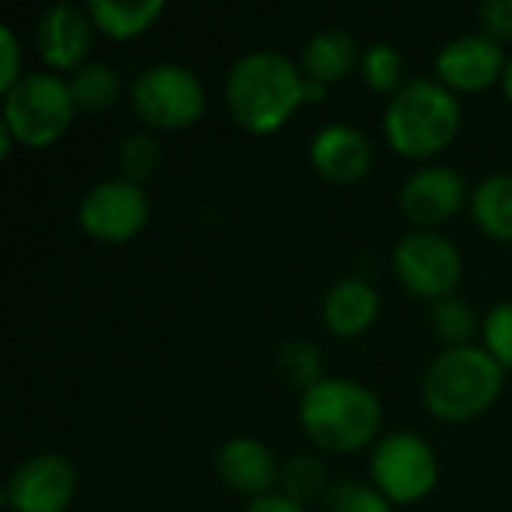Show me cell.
I'll use <instances>...</instances> for the list:
<instances>
[{
    "label": "cell",
    "instance_id": "6da1fadb",
    "mask_svg": "<svg viewBox=\"0 0 512 512\" xmlns=\"http://www.w3.org/2000/svg\"><path fill=\"white\" fill-rule=\"evenodd\" d=\"M306 75L300 63L276 48H252L240 54L225 75L228 114L252 135L282 129L306 102Z\"/></svg>",
    "mask_w": 512,
    "mask_h": 512
},
{
    "label": "cell",
    "instance_id": "7a4b0ae2",
    "mask_svg": "<svg viewBox=\"0 0 512 512\" xmlns=\"http://www.w3.org/2000/svg\"><path fill=\"white\" fill-rule=\"evenodd\" d=\"M300 426L318 450L348 456L378 444L384 408L357 378L327 375L300 393Z\"/></svg>",
    "mask_w": 512,
    "mask_h": 512
},
{
    "label": "cell",
    "instance_id": "3957f363",
    "mask_svg": "<svg viewBox=\"0 0 512 512\" xmlns=\"http://www.w3.org/2000/svg\"><path fill=\"white\" fill-rule=\"evenodd\" d=\"M462 129V102L438 78H408L384 108L387 144L405 159H432L447 150Z\"/></svg>",
    "mask_w": 512,
    "mask_h": 512
},
{
    "label": "cell",
    "instance_id": "277c9868",
    "mask_svg": "<svg viewBox=\"0 0 512 512\" xmlns=\"http://www.w3.org/2000/svg\"><path fill=\"white\" fill-rule=\"evenodd\" d=\"M504 375L501 363L483 345L444 348L423 375V405L444 423L474 420L498 402Z\"/></svg>",
    "mask_w": 512,
    "mask_h": 512
},
{
    "label": "cell",
    "instance_id": "5b68a950",
    "mask_svg": "<svg viewBox=\"0 0 512 512\" xmlns=\"http://www.w3.org/2000/svg\"><path fill=\"white\" fill-rule=\"evenodd\" d=\"M75 96L69 78L51 69L24 72V78L3 93L0 123L12 132L15 144L45 150L57 144L75 120Z\"/></svg>",
    "mask_w": 512,
    "mask_h": 512
},
{
    "label": "cell",
    "instance_id": "8992f818",
    "mask_svg": "<svg viewBox=\"0 0 512 512\" xmlns=\"http://www.w3.org/2000/svg\"><path fill=\"white\" fill-rule=\"evenodd\" d=\"M129 105L144 126L174 132L201 120L207 111V87L195 69L159 60L138 69L129 84Z\"/></svg>",
    "mask_w": 512,
    "mask_h": 512
},
{
    "label": "cell",
    "instance_id": "52a82bcc",
    "mask_svg": "<svg viewBox=\"0 0 512 512\" xmlns=\"http://www.w3.org/2000/svg\"><path fill=\"white\" fill-rule=\"evenodd\" d=\"M369 474L372 486L393 504H417L438 486V456L423 435L396 429L372 447Z\"/></svg>",
    "mask_w": 512,
    "mask_h": 512
},
{
    "label": "cell",
    "instance_id": "ba28073f",
    "mask_svg": "<svg viewBox=\"0 0 512 512\" xmlns=\"http://www.w3.org/2000/svg\"><path fill=\"white\" fill-rule=\"evenodd\" d=\"M393 270L408 294L438 303L456 294L465 264L459 246L450 237L432 228H417L396 243Z\"/></svg>",
    "mask_w": 512,
    "mask_h": 512
},
{
    "label": "cell",
    "instance_id": "9c48e42d",
    "mask_svg": "<svg viewBox=\"0 0 512 512\" xmlns=\"http://www.w3.org/2000/svg\"><path fill=\"white\" fill-rule=\"evenodd\" d=\"M150 222V198L129 177H108L87 189L78 204V228L108 246L135 240Z\"/></svg>",
    "mask_w": 512,
    "mask_h": 512
},
{
    "label": "cell",
    "instance_id": "30bf717a",
    "mask_svg": "<svg viewBox=\"0 0 512 512\" xmlns=\"http://www.w3.org/2000/svg\"><path fill=\"white\" fill-rule=\"evenodd\" d=\"M78 492L75 465L54 450L18 462L6 480L3 501L12 512H66Z\"/></svg>",
    "mask_w": 512,
    "mask_h": 512
},
{
    "label": "cell",
    "instance_id": "8fae6325",
    "mask_svg": "<svg viewBox=\"0 0 512 512\" xmlns=\"http://www.w3.org/2000/svg\"><path fill=\"white\" fill-rule=\"evenodd\" d=\"M507 57L501 42L483 30L453 36L435 57V78L453 93H477L504 78Z\"/></svg>",
    "mask_w": 512,
    "mask_h": 512
},
{
    "label": "cell",
    "instance_id": "7c38bea8",
    "mask_svg": "<svg viewBox=\"0 0 512 512\" xmlns=\"http://www.w3.org/2000/svg\"><path fill=\"white\" fill-rule=\"evenodd\" d=\"M471 201L468 180L453 168V165H423L417 168L399 192L402 213L417 225V228H438L450 222L465 204Z\"/></svg>",
    "mask_w": 512,
    "mask_h": 512
},
{
    "label": "cell",
    "instance_id": "4fadbf2b",
    "mask_svg": "<svg viewBox=\"0 0 512 512\" xmlns=\"http://www.w3.org/2000/svg\"><path fill=\"white\" fill-rule=\"evenodd\" d=\"M96 24L87 6L54 3L39 12L36 21V48L51 72H75L87 63L93 48Z\"/></svg>",
    "mask_w": 512,
    "mask_h": 512
},
{
    "label": "cell",
    "instance_id": "5bb4252c",
    "mask_svg": "<svg viewBox=\"0 0 512 512\" xmlns=\"http://www.w3.org/2000/svg\"><path fill=\"white\" fill-rule=\"evenodd\" d=\"M309 162L321 177L333 183H354L372 171L375 150H372L369 135L360 132L354 123L333 120V123H324L312 135Z\"/></svg>",
    "mask_w": 512,
    "mask_h": 512
},
{
    "label": "cell",
    "instance_id": "9a60e30c",
    "mask_svg": "<svg viewBox=\"0 0 512 512\" xmlns=\"http://www.w3.org/2000/svg\"><path fill=\"white\" fill-rule=\"evenodd\" d=\"M216 471L231 492L246 495L249 501L276 492L282 480V468L273 450L264 441L249 438V435H234L219 447Z\"/></svg>",
    "mask_w": 512,
    "mask_h": 512
},
{
    "label": "cell",
    "instance_id": "2e32d148",
    "mask_svg": "<svg viewBox=\"0 0 512 512\" xmlns=\"http://www.w3.org/2000/svg\"><path fill=\"white\" fill-rule=\"evenodd\" d=\"M381 315V294L369 279L345 276L324 294L321 318L324 327L339 339H357L363 336Z\"/></svg>",
    "mask_w": 512,
    "mask_h": 512
},
{
    "label": "cell",
    "instance_id": "e0dca14e",
    "mask_svg": "<svg viewBox=\"0 0 512 512\" xmlns=\"http://www.w3.org/2000/svg\"><path fill=\"white\" fill-rule=\"evenodd\" d=\"M360 57H363L360 45L345 27H324L306 39L303 54H300V69L306 78L330 87V84L348 78L354 72V66L360 63Z\"/></svg>",
    "mask_w": 512,
    "mask_h": 512
},
{
    "label": "cell",
    "instance_id": "ac0fdd59",
    "mask_svg": "<svg viewBox=\"0 0 512 512\" xmlns=\"http://www.w3.org/2000/svg\"><path fill=\"white\" fill-rule=\"evenodd\" d=\"M474 225L501 243H512V174H489L471 189Z\"/></svg>",
    "mask_w": 512,
    "mask_h": 512
},
{
    "label": "cell",
    "instance_id": "d6986e66",
    "mask_svg": "<svg viewBox=\"0 0 512 512\" xmlns=\"http://www.w3.org/2000/svg\"><path fill=\"white\" fill-rule=\"evenodd\" d=\"M87 12L96 24L111 39H135L144 30H150L159 15L165 12L162 0H135V3H117V0H90Z\"/></svg>",
    "mask_w": 512,
    "mask_h": 512
},
{
    "label": "cell",
    "instance_id": "ffe728a7",
    "mask_svg": "<svg viewBox=\"0 0 512 512\" xmlns=\"http://www.w3.org/2000/svg\"><path fill=\"white\" fill-rule=\"evenodd\" d=\"M69 87H72L75 105L81 111H105L120 99L123 81H120V72L111 63L87 60L81 69L72 72Z\"/></svg>",
    "mask_w": 512,
    "mask_h": 512
},
{
    "label": "cell",
    "instance_id": "44dd1931",
    "mask_svg": "<svg viewBox=\"0 0 512 512\" xmlns=\"http://www.w3.org/2000/svg\"><path fill=\"white\" fill-rule=\"evenodd\" d=\"M432 327L447 348H462V345H474L471 339L477 336V327L483 324L477 318V309L465 297L450 294L432 306Z\"/></svg>",
    "mask_w": 512,
    "mask_h": 512
},
{
    "label": "cell",
    "instance_id": "7402d4cb",
    "mask_svg": "<svg viewBox=\"0 0 512 512\" xmlns=\"http://www.w3.org/2000/svg\"><path fill=\"white\" fill-rule=\"evenodd\" d=\"M360 75L375 93L393 96L405 84V57L393 42H372L360 57Z\"/></svg>",
    "mask_w": 512,
    "mask_h": 512
},
{
    "label": "cell",
    "instance_id": "603a6c76",
    "mask_svg": "<svg viewBox=\"0 0 512 512\" xmlns=\"http://www.w3.org/2000/svg\"><path fill=\"white\" fill-rule=\"evenodd\" d=\"M282 495H288L297 504H309L318 495H327L333 483H327V465L312 456V453H297L294 459H288V465L282 468Z\"/></svg>",
    "mask_w": 512,
    "mask_h": 512
},
{
    "label": "cell",
    "instance_id": "cb8c5ba5",
    "mask_svg": "<svg viewBox=\"0 0 512 512\" xmlns=\"http://www.w3.org/2000/svg\"><path fill=\"white\" fill-rule=\"evenodd\" d=\"M159 162H162V144L153 132H144V129L132 132L117 147L120 177H129L135 183H144L147 177H153Z\"/></svg>",
    "mask_w": 512,
    "mask_h": 512
},
{
    "label": "cell",
    "instance_id": "d4e9b609",
    "mask_svg": "<svg viewBox=\"0 0 512 512\" xmlns=\"http://www.w3.org/2000/svg\"><path fill=\"white\" fill-rule=\"evenodd\" d=\"M279 372L285 381L297 384L300 390H309L312 384L327 378L324 363H321V351L303 339H291L279 348Z\"/></svg>",
    "mask_w": 512,
    "mask_h": 512
},
{
    "label": "cell",
    "instance_id": "484cf974",
    "mask_svg": "<svg viewBox=\"0 0 512 512\" xmlns=\"http://www.w3.org/2000/svg\"><path fill=\"white\" fill-rule=\"evenodd\" d=\"M324 504L330 512H393V501L384 492L357 480L333 483L324 495Z\"/></svg>",
    "mask_w": 512,
    "mask_h": 512
},
{
    "label": "cell",
    "instance_id": "4316f807",
    "mask_svg": "<svg viewBox=\"0 0 512 512\" xmlns=\"http://www.w3.org/2000/svg\"><path fill=\"white\" fill-rule=\"evenodd\" d=\"M483 348L501 363L504 372H512V300L495 303L483 318Z\"/></svg>",
    "mask_w": 512,
    "mask_h": 512
},
{
    "label": "cell",
    "instance_id": "83f0119b",
    "mask_svg": "<svg viewBox=\"0 0 512 512\" xmlns=\"http://www.w3.org/2000/svg\"><path fill=\"white\" fill-rule=\"evenodd\" d=\"M0 54H3V63H0V90L6 93L9 87H15L21 78H24V69H21V45H18V36L9 24H0Z\"/></svg>",
    "mask_w": 512,
    "mask_h": 512
},
{
    "label": "cell",
    "instance_id": "f1b7e54d",
    "mask_svg": "<svg viewBox=\"0 0 512 512\" xmlns=\"http://www.w3.org/2000/svg\"><path fill=\"white\" fill-rule=\"evenodd\" d=\"M480 24L483 33L492 39H510L512 36V0H486L480 6Z\"/></svg>",
    "mask_w": 512,
    "mask_h": 512
},
{
    "label": "cell",
    "instance_id": "f546056e",
    "mask_svg": "<svg viewBox=\"0 0 512 512\" xmlns=\"http://www.w3.org/2000/svg\"><path fill=\"white\" fill-rule=\"evenodd\" d=\"M243 512H309V507L291 501V498L282 495V492H270V495H261V498L249 501Z\"/></svg>",
    "mask_w": 512,
    "mask_h": 512
},
{
    "label": "cell",
    "instance_id": "4dcf8cb0",
    "mask_svg": "<svg viewBox=\"0 0 512 512\" xmlns=\"http://www.w3.org/2000/svg\"><path fill=\"white\" fill-rule=\"evenodd\" d=\"M303 93H306V102H321V99L327 96V84L306 78V84H303Z\"/></svg>",
    "mask_w": 512,
    "mask_h": 512
},
{
    "label": "cell",
    "instance_id": "1f68e13d",
    "mask_svg": "<svg viewBox=\"0 0 512 512\" xmlns=\"http://www.w3.org/2000/svg\"><path fill=\"white\" fill-rule=\"evenodd\" d=\"M12 144H15V138H12V132L0 123V156H9V150H12Z\"/></svg>",
    "mask_w": 512,
    "mask_h": 512
},
{
    "label": "cell",
    "instance_id": "d6a6232c",
    "mask_svg": "<svg viewBox=\"0 0 512 512\" xmlns=\"http://www.w3.org/2000/svg\"><path fill=\"white\" fill-rule=\"evenodd\" d=\"M501 87H504V96L512 102V54L507 57V66H504V78H501Z\"/></svg>",
    "mask_w": 512,
    "mask_h": 512
}]
</instances>
